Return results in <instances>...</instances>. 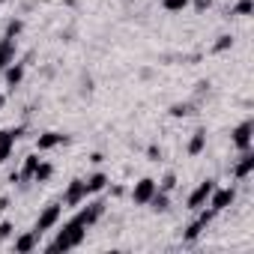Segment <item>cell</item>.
<instances>
[{
  "mask_svg": "<svg viewBox=\"0 0 254 254\" xmlns=\"http://www.w3.org/2000/svg\"><path fill=\"white\" fill-rule=\"evenodd\" d=\"M63 144H69V135H63V132H42V135L36 138V150H39V153L57 150V147H63Z\"/></svg>",
  "mask_w": 254,
  "mask_h": 254,
  "instance_id": "30bf717a",
  "label": "cell"
},
{
  "mask_svg": "<svg viewBox=\"0 0 254 254\" xmlns=\"http://www.w3.org/2000/svg\"><path fill=\"white\" fill-rule=\"evenodd\" d=\"M233 200H236V189L233 186H224V189H212V194H209V200H206V206L209 209H215V212H224L227 206H233Z\"/></svg>",
  "mask_w": 254,
  "mask_h": 254,
  "instance_id": "5b68a950",
  "label": "cell"
},
{
  "mask_svg": "<svg viewBox=\"0 0 254 254\" xmlns=\"http://www.w3.org/2000/svg\"><path fill=\"white\" fill-rule=\"evenodd\" d=\"M191 108L186 105V102H177V105H171V117H186Z\"/></svg>",
  "mask_w": 254,
  "mask_h": 254,
  "instance_id": "d4e9b609",
  "label": "cell"
},
{
  "mask_svg": "<svg viewBox=\"0 0 254 254\" xmlns=\"http://www.w3.org/2000/svg\"><path fill=\"white\" fill-rule=\"evenodd\" d=\"M0 75H3V81H6L9 87H18V84L24 81V63H15V60H12V63H9L3 72H0Z\"/></svg>",
  "mask_w": 254,
  "mask_h": 254,
  "instance_id": "5bb4252c",
  "label": "cell"
},
{
  "mask_svg": "<svg viewBox=\"0 0 254 254\" xmlns=\"http://www.w3.org/2000/svg\"><path fill=\"white\" fill-rule=\"evenodd\" d=\"M156 186H159V191H168V194H171V191L177 189V174H174V171H168L162 180H156Z\"/></svg>",
  "mask_w": 254,
  "mask_h": 254,
  "instance_id": "ffe728a7",
  "label": "cell"
},
{
  "mask_svg": "<svg viewBox=\"0 0 254 254\" xmlns=\"http://www.w3.org/2000/svg\"><path fill=\"white\" fill-rule=\"evenodd\" d=\"M21 30H24V21H21V18H12V21L6 24V33H3V36H12V39H15Z\"/></svg>",
  "mask_w": 254,
  "mask_h": 254,
  "instance_id": "cb8c5ba5",
  "label": "cell"
},
{
  "mask_svg": "<svg viewBox=\"0 0 254 254\" xmlns=\"http://www.w3.org/2000/svg\"><path fill=\"white\" fill-rule=\"evenodd\" d=\"M212 189H215V180H203V183H197V189L186 197V206H189L191 212L203 209V206H206V200H209V194H212Z\"/></svg>",
  "mask_w": 254,
  "mask_h": 254,
  "instance_id": "277c9868",
  "label": "cell"
},
{
  "mask_svg": "<svg viewBox=\"0 0 254 254\" xmlns=\"http://www.w3.org/2000/svg\"><path fill=\"white\" fill-rule=\"evenodd\" d=\"M153 212H168V206H171V194L168 191H156L153 197H150V203H147Z\"/></svg>",
  "mask_w": 254,
  "mask_h": 254,
  "instance_id": "ac0fdd59",
  "label": "cell"
},
{
  "mask_svg": "<svg viewBox=\"0 0 254 254\" xmlns=\"http://www.w3.org/2000/svg\"><path fill=\"white\" fill-rule=\"evenodd\" d=\"M84 186H87V194H99V191H105V186H108V177L99 171V174L87 177V180H84Z\"/></svg>",
  "mask_w": 254,
  "mask_h": 254,
  "instance_id": "2e32d148",
  "label": "cell"
},
{
  "mask_svg": "<svg viewBox=\"0 0 254 254\" xmlns=\"http://www.w3.org/2000/svg\"><path fill=\"white\" fill-rule=\"evenodd\" d=\"M12 60H15V39L3 36V39H0V72H3Z\"/></svg>",
  "mask_w": 254,
  "mask_h": 254,
  "instance_id": "4fadbf2b",
  "label": "cell"
},
{
  "mask_svg": "<svg viewBox=\"0 0 254 254\" xmlns=\"http://www.w3.org/2000/svg\"><path fill=\"white\" fill-rule=\"evenodd\" d=\"M189 3L191 0H162V9L165 12H183V9H189Z\"/></svg>",
  "mask_w": 254,
  "mask_h": 254,
  "instance_id": "7402d4cb",
  "label": "cell"
},
{
  "mask_svg": "<svg viewBox=\"0 0 254 254\" xmlns=\"http://www.w3.org/2000/svg\"><path fill=\"white\" fill-rule=\"evenodd\" d=\"M206 150V129H197L189 141V156H200Z\"/></svg>",
  "mask_w": 254,
  "mask_h": 254,
  "instance_id": "9a60e30c",
  "label": "cell"
},
{
  "mask_svg": "<svg viewBox=\"0 0 254 254\" xmlns=\"http://www.w3.org/2000/svg\"><path fill=\"white\" fill-rule=\"evenodd\" d=\"M6 206H9V197H6V194H3V197H0V212H3V209H6Z\"/></svg>",
  "mask_w": 254,
  "mask_h": 254,
  "instance_id": "f1b7e54d",
  "label": "cell"
},
{
  "mask_svg": "<svg viewBox=\"0 0 254 254\" xmlns=\"http://www.w3.org/2000/svg\"><path fill=\"white\" fill-rule=\"evenodd\" d=\"M251 171H254V153L245 150V153L239 156L236 168H233V177H236V180H245V177H251Z\"/></svg>",
  "mask_w": 254,
  "mask_h": 254,
  "instance_id": "7c38bea8",
  "label": "cell"
},
{
  "mask_svg": "<svg viewBox=\"0 0 254 254\" xmlns=\"http://www.w3.org/2000/svg\"><path fill=\"white\" fill-rule=\"evenodd\" d=\"M84 239H87V227H78V224L66 221V224L57 230V236L48 242V251H72V248L84 245Z\"/></svg>",
  "mask_w": 254,
  "mask_h": 254,
  "instance_id": "6da1fadb",
  "label": "cell"
},
{
  "mask_svg": "<svg viewBox=\"0 0 254 254\" xmlns=\"http://www.w3.org/2000/svg\"><path fill=\"white\" fill-rule=\"evenodd\" d=\"M60 215H63V203H48V206L39 212V218H36L33 230L42 236L45 230H51V227H57V224H60Z\"/></svg>",
  "mask_w": 254,
  "mask_h": 254,
  "instance_id": "3957f363",
  "label": "cell"
},
{
  "mask_svg": "<svg viewBox=\"0 0 254 254\" xmlns=\"http://www.w3.org/2000/svg\"><path fill=\"white\" fill-rule=\"evenodd\" d=\"M159 191V186H156V180L153 177H141L138 183H135V189H132V200L138 203V206H147L150 203V197Z\"/></svg>",
  "mask_w": 254,
  "mask_h": 254,
  "instance_id": "52a82bcc",
  "label": "cell"
},
{
  "mask_svg": "<svg viewBox=\"0 0 254 254\" xmlns=\"http://www.w3.org/2000/svg\"><path fill=\"white\" fill-rule=\"evenodd\" d=\"M21 135H24V126H12V129H3V132H0V165L12 156V147H15V141H18Z\"/></svg>",
  "mask_w": 254,
  "mask_h": 254,
  "instance_id": "ba28073f",
  "label": "cell"
},
{
  "mask_svg": "<svg viewBox=\"0 0 254 254\" xmlns=\"http://www.w3.org/2000/svg\"><path fill=\"white\" fill-rule=\"evenodd\" d=\"M215 215H218V212H215V209H209V206L197 209V218H194V221H191V224L186 227L183 239H186V242H194V239H200V233H203V230H206V227L212 224V218H215Z\"/></svg>",
  "mask_w": 254,
  "mask_h": 254,
  "instance_id": "7a4b0ae2",
  "label": "cell"
},
{
  "mask_svg": "<svg viewBox=\"0 0 254 254\" xmlns=\"http://www.w3.org/2000/svg\"><path fill=\"white\" fill-rule=\"evenodd\" d=\"M15 233V224L12 221H0V239H9Z\"/></svg>",
  "mask_w": 254,
  "mask_h": 254,
  "instance_id": "484cf974",
  "label": "cell"
},
{
  "mask_svg": "<svg viewBox=\"0 0 254 254\" xmlns=\"http://www.w3.org/2000/svg\"><path fill=\"white\" fill-rule=\"evenodd\" d=\"M251 144H254V120H242L233 129V147L239 153H245V150H251Z\"/></svg>",
  "mask_w": 254,
  "mask_h": 254,
  "instance_id": "8992f818",
  "label": "cell"
},
{
  "mask_svg": "<svg viewBox=\"0 0 254 254\" xmlns=\"http://www.w3.org/2000/svg\"><path fill=\"white\" fill-rule=\"evenodd\" d=\"M3 105H6V96H3V93H0V111H3Z\"/></svg>",
  "mask_w": 254,
  "mask_h": 254,
  "instance_id": "f546056e",
  "label": "cell"
},
{
  "mask_svg": "<svg viewBox=\"0 0 254 254\" xmlns=\"http://www.w3.org/2000/svg\"><path fill=\"white\" fill-rule=\"evenodd\" d=\"M189 6H194V12H206V9L212 6V0H191Z\"/></svg>",
  "mask_w": 254,
  "mask_h": 254,
  "instance_id": "4316f807",
  "label": "cell"
},
{
  "mask_svg": "<svg viewBox=\"0 0 254 254\" xmlns=\"http://www.w3.org/2000/svg\"><path fill=\"white\" fill-rule=\"evenodd\" d=\"M150 159L159 162V159H162V150H159V147H150Z\"/></svg>",
  "mask_w": 254,
  "mask_h": 254,
  "instance_id": "83f0119b",
  "label": "cell"
},
{
  "mask_svg": "<svg viewBox=\"0 0 254 254\" xmlns=\"http://www.w3.org/2000/svg\"><path fill=\"white\" fill-rule=\"evenodd\" d=\"M87 197H90V194H87L84 180H72L69 189H66V194H63V206H81Z\"/></svg>",
  "mask_w": 254,
  "mask_h": 254,
  "instance_id": "9c48e42d",
  "label": "cell"
},
{
  "mask_svg": "<svg viewBox=\"0 0 254 254\" xmlns=\"http://www.w3.org/2000/svg\"><path fill=\"white\" fill-rule=\"evenodd\" d=\"M0 3H6V0H0Z\"/></svg>",
  "mask_w": 254,
  "mask_h": 254,
  "instance_id": "4dcf8cb0",
  "label": "cell"
},
{
  "mask_svg": "<svg viewBox=\"0 0 254 254\" xmlns=\"http://www.w3.org/2000/svg\"><path fill=\"white\" fill-rule=\"evenodd\" d=\"M251 12H254V0H239V3L230 9V15H239V18L251 15Z\"/></svg>",
  "mask_w": 254,
  "mask_h": 254,
  "instance_id": "44dd1931",
  "label": "cell"
},
{
  "mask_svg": "<svg viewBox=\"0 0 254 254\" xmlns=\"http://www.w3.org/2000/svg\"><path fill=\"white\" fill-rule=\"evenodd\" d=\"M36 165H39V153H30L27 159H24V168H21V180H33V171H36Z\"/></svg>",
  "mask_w": 254,
  "mask_h": 254,
  "instance_id": "d6986e66",
  "label": "cell"
},
{
  "mask_svg": "<svg viewBox=\"0 0 254 254\" xmlns=\"http://www.w3.org/2000/svg\"><path fill=\"white\" fill-rule=\"evenodd\" d=\"M227 48H233V36H227V33H224V36H218V39H215L212 51H215V54H221V51H227Z\"/></svg>",
  "mask_w": 254,
  "mask_h": 254,
  "instance_id": "603a6c76",
  "label": "cell"
},
{
  "mask_svg": "<svg viewBox=\"0 0 254 254\" xmlns=\"http://www.w3.org/2000/svg\"><path fill=\"white\" fill-rule=\"evenodd\" d=\"M36 245H39V233H36V230H27V233L15 236V242H12V248H15L18 254H27V251H33Z\"/></svg>",
  "mask_w": 254,
  "mask_h": 254,
  "instance_id": "8fae6325",
  "label": "cell"
},
{
  "mask_svg": "<svg viewBox=\"0 0 254 254\" xmlns=\"http://www.w3.org/2000/svg\"><path fill=\"white\" fill-rule=\"evenodd\" d=\"M51 177H54V165L45 162V159H39V165H36V171H33V183H48Z\"/></svg>",
  "mask_w": 254,
  "mask_h": 254,
  "instance_id": "e0dca14e",
  "label": "cell"
}]
</instances>
